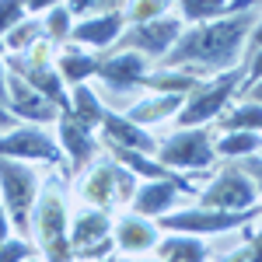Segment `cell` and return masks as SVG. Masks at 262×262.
Listing matches in <instances>:
<instances>
[{"label": "cell", "mask_w": 262, "mask_h": 262, "mask_svg": "<svg viewBox=\"0 0 262 262\" xmlns=\"http://www.w3.org/2000/svg\"><path fill=\"white\" fill-rule=\"evenodd\" d=\"M53 67H56V74H60L63 84H84L88 77H95V70H98V56H91V53H81V49H60L56 53V60H53Z\"/></svg>", "instance_id": "7402d4cb"}, {"label": "cell", "mask_w": 262, "mask_h": 262, "mask_svg": "<svg viewBox=\"0 0 262 262\" xmlns=\"http://www.w3.org/2000/svg\"><path fill=\"white\" fill-rule=\"evenodd\" d=\"M28 18V11H25V4H18V0H0V35H7L14 25H21V21Z\"/></svg>", "instance_id": "f546056e"}, {"label": "cell", "mask_w": 262, "mask_h": 262, "mask_svg": "<svg viewBox=\"0 0 262 262\" xmlns=\"http://www.w3.org/2000/svg\"><path fill=\"white\" fill-rule=\"evenodd\" d=\"M259 147H262L259 133H221V137H213V154L217 158H231V161L255 158Z\"/></svg>", "instance_id": "484cf974"}, {"label": "cell", "mask_w": 262, "mask_h": 262, "mask_svg": "<svg viewBox=\"0 0 262 262\" xmlns=\"http://www.w3.org/2000/svg\"><path fill=\"white\" fill-rule=\"evenodd\" d=\"M116 262H137V259H116Z\"/></svg>", "instance_id": "8d00e7d4"}, {"label": "cell", "mask_w": 262, "mask_h": 262, "mask_svg": "<svg viewBox=\"0 0 262 262\" xmlns=\"http://www.w3.org/2000/svg\"><path fill=\"white\" fill-rule=\"evenodd\" d=\"M242 81H245V67H234V70H227V74H217L213 81L196 84V91L185 95L179 116H175L179 129H200V126L217 122V116H221L224 108L231 105V98L238 95Z\"/></svg>", "instance_id": "3957f363"}, {"label": "cell", "mask_w": 262, "mask_h": 262, "mask_svg": "<svg viewBox=\"0 0 262 262\" xmlns=\"http://www.w3.org/2000/svg\"><path fill=\"white\" fill-rule=\"evenodd\" d=\"M28 262H42V259H28Z\"/></svg>", "instance_id": "74e56055"}, {"label": "cell", "mask_w": 262, "mask_h": 262, "mask_svg": "<svg viewBox=\"0 0 262 262\" xmlns=\"http://www.w3.org/2000/svg\"><path fill=\"white\" fill-rule=\"evenodd\" d=\"M259 217V210H245V213H221V210H179V213H164L158 217L154 227H161L168 234H192V238H203V234H224V231H238L245 224H252Z\"/></svg>", "instance_id": "9c48e42d"}, {"label": "cell", "mask_w": 262, "mask_h": 262, "mask_svg": "<svg viewBox=\"0 0 262 262\" xmlns=\"http://www.w3.org/2000/svg\"><path fill=\"white\" fill-rule=\"evenodd\" d=\"M259 122H262L259 101H238L234 108H224L217 116V129L221 133H259Z\"/></svg>", "instance_id": "603a6c76"}, {"label": "cell", "mask_w": 262, "mask_h": 262, "mask_svg": "<svg viewBox=\"0 0 262 262\" xmlns=\"http://www.w3.org/2000/svg\"><path fill=\"white\" fill-rule=\"evenodd\" d=\"M39 192H42V179L32 164L0 158V203H4L7 224L18 231L21 242L32 238V210L39 203Z\"/></svg>", "instance_id": "7a4b0ae2"}, {"label": "cell", "mask_w": 262, "mask_h": 262, "mask_svg": "<svg viewBox=\"0 0 262 262\" xmlns=\"http://www.w3.org/2000/svg\"><path fill=\"white\" fill-rule=\"evenodd\" d=\"M108 234H112V217L95 206H84L67 221V245H70V255H77V259L88 248L108 242Z\"/></svg>", "instance_id": "5bb4252c"}, {"label": "cell", "mask_w": 262, "mask_h": 262, "mask_svg": "<svg viewBox=\"0 0 262 262\" xmlns=\"http://www.w3.org/2000/svg\"><path fill=\"white\" fill-rule=\"evenodd\" d=\"M4 74L7 70H4V46H0V105H4Z\"/></svg>", "instance_id": "836d02e7"}, {"label": "cell", "mask_w": 262, "mask_h": 262, "mask_svg": "<svg viewBox=\"0 0 262 262\" xmlns=\"http://www.w3.org/2000/svg\"><path fill=\"white\" fill-rule=\"evenodd\" d=\"M259 7H245L231 18L210 21V25H192L175 39V49H168L161 60V70H179L203 81V74H227L234 70L238 60L245 56V46L252 32L259 28Z\"/></svg>", "instance_id": "6da1fadb"}, {"label": "cell", "mask_w": 262, "mask_h": 262, "mask_svg": "<svg viewBox=\"0 0 262 262\" xmlns=\"http://www.w3.org/2000/svg\"><path fill=\"white\" fill-rule=\"evenodd\" d=\"M4 108L14 119H25L28 126H46V122L60 119V112L42 98V95H35L18 74H4Z\"/></svg>", "instance_id": "8fae6325"}, {"label": "cell", "mask_w": 262, "mask_h": 262, "mask_svg": "<svg viewBox=\"0 0 262 262\" xmlns=\"http://www.w3.org/2000/svg\"><path fill=\"white\" fill-rule=\"evenodd\" d=\"M63 182L53 179L49 185H42L39 192V203H35V210H32V234L39 238L42 252H46V259L49 262H74L70 255V245H67V221H70V213H67V200H63Z\"/></svg>", "instance_id": "277c9868"}, {"label": "cell", "mask_w": 262, "mask_h": 262, "mask_svg": "<svg viewBox=\"0 0 262 262\" xmlns=\"http://www.w3.org/2000/svg\"><path fill=\"white\" fill-rule=\"evenodd\" d=\"M154 255L158 262H206L210 248L203 245V238H192V234H168V238H158Z\"/></svg>", "instance_id": "ffe728a7"}, {"label": "cell", "mask_w": 262, "mask_h": 262, "mask_svg": "<svg viewBox=\"0 0 262 262\" xmlns=\"http://www.w3.org/2000/svg\"><path fill=\"white\" fill-rule=\"evenodd\" d=\"M56 129H60V150H67V158H70V171H84L91 164V158L98 154V140L91 137V129L74 122L67 112H60Z\"/></svg>", "instance_id": "2e32d148"}, {"label": "cell", "mask_w": 262, "mask_h": 262, "mask_svg": "<svg viewBox=\"0 0 262 262\" xmlns=\"http://www.w3.org/2000/svg\"><path fill=\"white\" fill-rule=\"evenodd\" d=\"M74 14H70V7L67 4H49L46 7V18L39 21L42 32H46V42L49 46H60V42L70 39V28H74Z\"/></svg>", "instance_id": "4316f807"}, {"label": "cell", "mask_w": 262, "mask_h": 262, "mask_svg": "<svg viewBox=\"0 0 262 262\" xmlns=\"http://www.w3.org/2000/svg\"><path fill=\"white\" fill-rule=\"evenodd\" d=\"M101 129H105V137H101V140L116 143V147L137 150V154H147V158L158 150V140H154L147 129L133 126V122L126 119V116H119V112H108V108H105V116H101Z\"/></svg>", "instance_id": "e0dca14e"}, {"label": "cell", "mask_w": 262, "mask_h": 262, "mask_svg": "<svg viewBox=\"0 0 262 262\" xmlns=\"http://www.w3.org/2000/svg\"><path fill=\"white\" fill-rule=\"evenodd\" d=\"M154 161L168 168V171H175V168H185V171H200V168H210V164L217 161V154H213V129H175L168 140L158 143V150H154Z\"/></svg>", "instance_id": "8992f818"}, {"label": "cell", "mask_w": 262, "mask_h": 262, "mask_svg": "<svg viewBox=\"0 0 262 262\" xmlns=\"http://www.w3.org/2000/svg\"><path fill=\"white\" fill-rule=\"evenodd\" d=\"M196 84H203V81L189 77V74H179V70H147L140 88H150L154 95H179V98H185V95L196 91Z\"/></svg>", "instance_id": "d4e9b609"}, {"label": "cell", "mask_w": 262, "mask_h": 262, "mask_svg": "<svg viewBox=\"0 0 262 262\" xmlns=\"http://www.w3.org/2000/svg\"><path fill=\"white\" fill-rule=\"evenodd\" d=\"M179 95H147V98L133 101V108L126 112V119L133 122V126H140V129H147V126H154V122H164L171 119V116H179L182 108Z\"/></svg>", "instance_id": "ac0fdd59"}, {"label": "cell", "mask_w": 262, "mask_h": 262, "mask_svg": "<svg viewBox=\"0 0 262 262\" xmlns=\"http://www.w3.org/2000/svg\"><path fill=\"white\" fill-rule=\"evenodd\" d=\"M0 129H14V116H11L4 105H0Z\"/></svg>", "instance_id": "d6a6232c"}, {"label": "cell", "mask_w": 262, "mask_h": 262, "mask_svg": "<svg viewBox=\"0 0 262 262\" xmlns=\"http://www.w3.org/2000/svg\"><path fill=\"white\" fill-rule=\"evenodd\" d=\"M179 35H182V21L175 14V7H171L164 18L143 21V25H129V32H122L112 46H116V53H137L143 60H150V56L154 60H164Z\"/></svg>", "instance_id": "52a82bcc"}, {"label": "cell", "mask_w": 262, "mask_h": 262, "mask_svg": "<svg viewBox=\"0 0 262 262\" xmlns=\"http://www.w3.org/2000/svg\"><path fill=\"white\" fill-rule=\"evenodd\" d=\"M112 242L119 245L122 252H154V245H158V227L150 221H143V217H122L116 224V238Z\"/></svg>", "instance_id": "d6986e66"}, {"label": "cell", "mask_w": 262, "mask_h": 262, "mask_svg": "<svg viewBox=\"0 0 262 262\" xmlns=\"http://www.w3.org/2000/svg\"><path fill=\"white\" fill-rule=\"evenodd\" d=\"M11 234V224H7V213H4V203H0V242H7Z\"/></svg>", "instance_id": "1f68e13d"}, {"label": "cell", "mask_w": 262, "mask_h": 262, "mask_svg": "<svg viewBox=\"0 0 262 262\" xmlns=\"http://www.w3.org/2000/svg\"><path fill=\"white\" fill-rule=\"evenodd\" d=\"M171 11V4H164V0H137V4H122V18L129 21V25H143V21H154V18H164Z\"/></svg>", "instance_id": "f1b7e54d"}, {"label": "cell", "mask_w": 262, "mask_h": 262, "mask_svg": "<svg viewBox=\"0 0 262 262\" xmlns=\"http://www.w3.org/2000/svg\"><path fill=\"white\" fill-rule=\"evenodd\" d=\"M0 158L7 161H46V164H60L63 150L53 140V133H46L42 126H14L0 137Z\"/></svg>", "instance_id": "30bf717a"}, {"label": "cell", "mask_w": 262, "mask_h": 262, "mask_svg": "<svg viewBox=\"0 0 262 262\" xmlns=\"http://www.w3.org/2000/svg\"><path fill=\"white\" fill-rule=\"evenodd\" d=\"M81 200L88 206H95V210H112V206H122V203L133 200V192H137V179L129 175V171H122L116 161H98L81 182Z\"/></svg>", "instance_id": "ba28073f"}, {"label": "cell", "mask_w": 262, "mask_h": 262, "mask_svg": "<svg viewBox=\"0 0 262 262\" xmlns=\"http://www.w3.org/2000/svg\"><path fill=\"white\" fill-rule=\"evenodd\" d=\"M67 116H70L74 122H81L84 129H95V126H101L105 105H101V98L88 88V84H77L74 95H70V108H67Z\"/></svg>", "instance_id": "cb8c5ba5"}, {"label": "cell", "mask_w": 262, "mask_h": 262, "mask_svg": "<svg viewBox=\"0 0 262 262\" xmlns=\"http://www.w3.org/2000/svg\"><path fill=\"white\" fill-rule=\"evenodd\" d=\"M95 77H101L112 91L126 95V91H133V88L143 84V77H147V60L137 56V53H108V56H98Z\"/></svg>", "instance_id": "9a60e30c"}, {"label": "cell", "mask_w": 262, "mask_h": 262, "mask_svg": "<svg viewBox=\"0 0 262 262\" xmlns=\"http://www.w3.org/2000/svg\"><path fill=\"white\" fill-rule=\"evenodd\" d=\"M39 35H42V25H39V21H32V18H25L21 25H14V28L4 35L0 46H7L11 56H18V53H25V49H32V46L39 42ZM7 49H4V53H7Z\"/></svg>", "instance_id": "83f0119b"}, {"label": "cell", "mask_w": 262, "mask_h": 262, "mask_svg": "<svg viewBox=\"0 0 262 262\" xmlns=\"http://www.w3.org/2000/svg\"><path fill=\"white\" fill-rule=\"evenodd\" d=\"M32 259V245L21 238H7L0 242V262H28Z\"/></svg>", "instance_id": "4dcf8cb0"}, {"label": "cell", "mask_w": 262, "mask_h": 262, "mask_svg": "<svg viewBox=\"0 0 262 262\" xmlns=\"http://www.w3.org/2000/svg\"><path fill=\"white\" fill-rule=\"evenodd\" d=\"M221 262H245V248H238L234 255H227V259H221Z\"/></svg>", "instance_id": "e575fe53"}, {"label": "cell", "mask_w": 262, "mask_h": 262, "mask_svg": "<svg viewBox=\"0 0 262 262\" xmlns=\"http://www.w3.org/2000/svg\"><path fill=\"white\" fill-rule=\"evenodd\" d=\"M122 4H112L108 11H98V14H88V18L74 21V28H70V39L74 42V49L77 46H91V49H108L112 42L122 35Z\"/></svg>", "instance_id": "4fadbf2b"}, {"label": "cell", "mask_w": 262, "mask_h": 262, "mask_svg": "<svg viewBox=\"0 0 262 262\" xmlns=\"http://www.w3.org/2000/svg\"><path fill=\"white\" fill-rule=\"evenodd\" d=\"M182 192H196L192 189V179H182V175H175V179H161V182H143V185H137V192H133V200H129V206H133V217H164V213H171V206H175V200H179Z\"/></svg>", "instance_id": "7c38bea8"}, {"label": "cell", "mask_w": 262, "mask_h": 262, "mask_svg": "<svg viewBox=\"0 0 262 262\" xmlns=\"http://www.w3.org/2000/svg\"><path fill=\"white\" fill-rule=\"evenodd\" d=\"M175 7V14L179 21H196V25H210V21H221V18H231V14H238L245 7H252V4H224V0H182V4H171Z\"/></svg>", "instance_id": "44dd1931"}, {"label": "cell", "mask_w": 262, "mask_h": 262, "mask_svg": "<svg viewBox=\"0 0 262 262\" xmlns=\"http://www.w3.org/2000/svg\"><path fill=\"white\" fill-rule=\"evenodd\" d=\"M98 262H116V255H105V259H98Z\"/></svg>", "instance_id": "d590c367"}, {"label": "cell", "mask_w": 262, "mask_h": 262, "mask_svg": "<svg viewBox=\"0 0 262 262\" xmlns=\"http://www.w3.org/2000/svg\"><path fill=\"white\" fill-rule=\"evenodd\" d=\"M200 210H221V213H245L259 210V171L227 164L217 171V179L200 189Z\"/></svg>", "instance_id": "5b68a950"}]
</instances>
